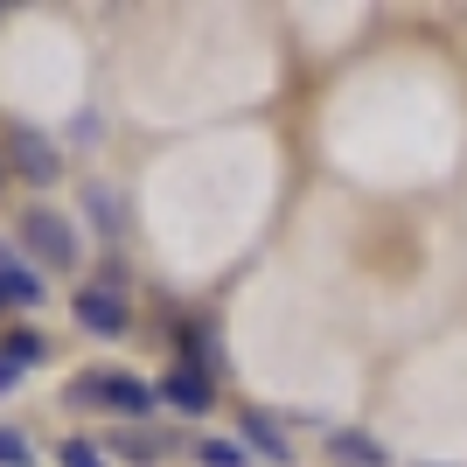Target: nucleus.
Instances as JSON below:
<instances>
[{
	"instance_id": "ddd939ff",
	"label": "nucleus",
	"mask_w": 467,
	"mask_h": 467,
	"mask_svg": "<svg viewBox=\"0 0 467 467\" xmlns=\"http://www.w3.org/2000/svg\"><path fill=\"white\" fill-rule=\"evenodd\" d=\"M91 216L105 223V231H119V202H112V189H91Z\"/></svg>"
},
{
	"instance_id": "9d476101",
	"label": "nucleus",
	"mask_w": 467,
	"mask_h": 467,
	"mask_svg": "<svg viewBox=\"0 0 467 467\" xmlns=\"http://www.w3.org/2000/svg\"><path fill=\"white\" fill-rule=\"evenodd\" d=\"M0 356H7V363H36V356H42V335H28V328L7 335V342H0Z\"/></svg>"
},
{
	"instance_id": "f03ea898",
	"label": "nucleus",
	"mask_w": 467,
	"mask_h": 467,
	"mask_svg": "<svg viewBox=\"0 0 467 467\" xmlns=\"http://www.w3.org/2000/svg\"><path fill=\"white\" fill-rule=\"evenodd\" d=\"M78 398L84 405H112V411H126V419H147V411L161 405V390H147L140 377H84Z\"/></svg>"
},
{
	"instance_id": "f257e3e1",
	"label": "nucleus",
	"mask_w": 467,
	"mask_h": 467,
	"mask_svg": "<svg viewBox=\"0 0 467 467\" xmlns=\"http://www.w3.org/2000/svg\"><path fill=\"white\" fill-rule=\"evenodd\" d=\"M21 237H28V252L42 258V265H78V231H70V216L57 210H28L21 216Z\"/></svg>"
},
{
	"instance_id": "f8f14e48",
	"label": "nucleus",
	"mask_w": 467,
	"mask_h": 467,
	"mask_svg": "<svg viewBox=\"0 0 467 467\" xmlns=\"http://www.w3.org/2000/svg\"><path fill=\"white\" fill-rule=\"evenodd\" d=\"M0 467H28V440L21 432H0Z\"/></svg>"
},
{
	"instance_id": "9b49d317",
	"label": "nucleus",
	"mask_w": 467,
	"mask_h": 467,
	"mask_svg": "<svg viewBox=\"0 0 467 467\" xmlns=\"http://www.w3.org/2000/svg\"><path fill=\"white\" fill-rule=\"evenodd\" d=\"M63 467H105V453L91 440H63Z\"/></svg>"
},
{
	"instance_id": "4468645a",
	"label": "nucleus",
	"mask_w": 467,
	"mask_h": 467,
	"mask_svg": "<svg viewBox=\"0 0 467 467\" xmlns=\"http://www.w3.org/2000/svg\"><path fill=\"white\" fill-rule=\"evenodd\" d=\"M15 384H21V363H7V356H0V398H7Z\"/></svg>"
},
{
	"instance_id": "7ed1b4c3",
	"label": "nucleus",
	"mask_w": 467,
	"mask_h": 467,
	"mask_svg": "<svg viewBox=\"0 0 467 467\" xmlns=\"http://www.w3.org/2000/svg\"><path fill=\"white\" fill-rule=\"evenodd\" d=\"M7 161H15L21 175L36 182V189H49V182L63 175V154H57V147H49V140L36 133V126H15V133H7Z\"/></svg>"
},
{
	"instance_id": "0eeeda50",
	"label": "nucleus",
	"mask_w": 467,
	"mask_h": 467,
	"mask_svg": "<svg viewBox=\"0 0 467 467\" xmlns=\"http://www.w3.org/2000/svg\"><path fill=\"white\" fill-rule=\"evenodd\" d=\"M328 453H335L342 467H390L384 447H377L370 432H328Z\"/></svg>"
},
{
	"instance_id": "1a4fd4ad",
	"label": "nucleus",
	"mask_w": 467,
	"mask_h": 467,
	"mask_svg": "<svg viewBox=\"0 0 467 467\" xmlns=\"http://www.w3.org/2000/svg\"><path fill=\"white\" fill-rule=\"evenodd\" d=\"M195 461H202V467H252V453L237 447V440H202V447H195Z\"/></svg>"
},
{
	"instance_id": "423d86ee",
	"label": "nucleus",
	"mask_w": 467,
	"mask_h": 467,
	"mask_svg": "<svg viewBox=\"0 0 467 467\" xmlns=\"http://www.w3.org/2000/svg\"><path fill=\"white\" fill-rule=\"evenodd\" d=\"M0 300H15V307H36L42 300V279L15 258V244H0Z\"/></svg>"
},
{
	"instance_id": "2eb2a0df",
	"label": "nucleus",
	"mask_w": 467,
	"mask_h": 467,
	"mask_svg": "<svg viewBox=\"0 0 467 467\" xmlns=\"http://www.w3.org/2000/svg\"><path fill=\"white\" fill-rule=\"evenodd\" d=\"M426 467H453V461H426Z\"/></svg>"
},
{
	"instance_id": "39448f33",
	"label": "nucleus",
	"mask_w": 467,
	"mask_h": 467,
	"mask_svg": "<svg viewBox=\"0 0 467 467\" xmlns=\"http://www.w3.org/2000/svg\"><path fill=\"white\" fill-rule=\"evenodd\" d=\"M210 398H216V384H210L202 370H189V363H182V370L168 377V384H161V405L189 411V419H195V411H210Z\"/></svg>"
},
{
	"instance_id": "20e7f679",
	"label": "nucleus",
	"mask_w": 467,
	"mask_h": 467,
	"mask_svg": "<svg viewBox=\"0 0 467 467\" xmlns=\"http://www.w3.org/2000/svg\"><path fill=\"white\" fill-rule=\"evenodd\" d=\"M78 321H84L91 335H126L133 307H126V293H119V286H84V293H78Z\"/></svg>"
},
{
	"instance_id": "6e6552de",
	"label": "nucleus",
	"mask_w": 467,
	"mask_h": 467,
	"mask_svg": "<svg viewBox=\"0 0 467 467\" xmlns=\"http://www.w3.org/2000/svg\"><path fill=\"white\" fill-rule=\"evenodd\" d=\"M244 432H252V447L265 453V461H286V453H293V447H286V432H279L265 411H252V419H244Z\"/></svg>"
}]
</instances>
